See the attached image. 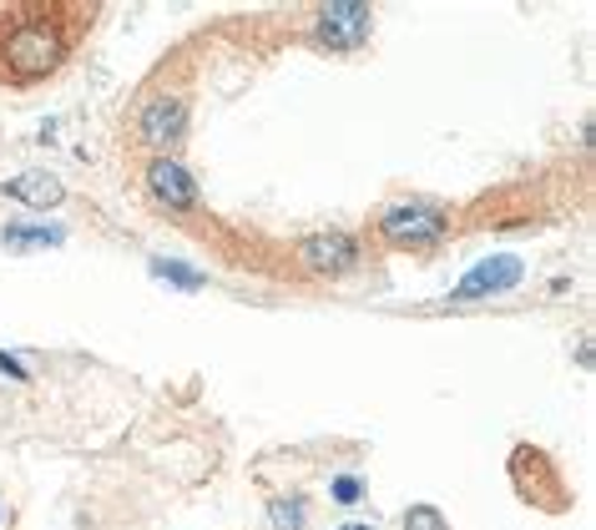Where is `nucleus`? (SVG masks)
Listing matches in <instances>:
<instances>
[{"mask_svg": "<svg viewBox=\"0 0 596 530\" xmlns=\"http://www.w3.org/2000/svg\"><path fill=\"white\" fill-rule=\"evenodd\" d=\"M329 496H334V506H359V500H365V480H359V476H339L329 486Z\"/></svg>", "mask_w": 596, "mask_h": 530, "instance_id": "obj_13", "label": "nucleus"}, {"mask_svg": "<svg viewBox=\"0 0 596 530\" xmlns=\"http://www.w3.org/2000/svg\"><path fill=\"white\" fill-rule=\"evenodd\" d=\"M147 192H152V202L182 212L198 202V177L177 162V157H152V162H147Z\"/></svg>", "mask_w": 596, "mask_h": 530, "instance_id": "obj_7", "label": "nucleus"}, {"mask_svg": "<svg viewBox=\"0 0 596 530\" xmlns=\"http://www.w3.org/2000/svg\"><path fill=\"white\" fill-rule=\"evenodd\" d=\"M520 278H526V263H520L516 253L480 258V263H475L470 273H465L460 283L450 288V299H455V303H480V299H496V293H510V288H520Z\"/></svg>", "mask_w": 596, "mask_h": 530, "instance_id": "obj_3", "label": "nucleus"}, {"mask_svg": "<svg viewBox=\"0 0 596 530\" xmlns=\"http://www.w3.org/2000/svg\"><path fill=\"white\" fill-rule=\"evenodd\" d=\"M339 530H375V526H365V520H349V526H339Z\"/></svg>", "mask_w": 596, "mask_h": 530, "instance_id": "obj_15", "label": "nucleus"}, {"mask_svg": "<svg viewBox=\"0 0 596 530\" xmlns=\"http://www.w3.org/2000/svg\"><path fill=\"white\" fill-rule=\"evenodd\" d=\"M61 243H67V228H61V222L16 218L0 228V248H6V253H41V248H61Z\"/></svg>", "mask_w": 596, "mask_h": 530, "instance_id": "obj_9", "label": "nucleus"}, {"mask_svg": "<svg viewBox=\"0 0 596 530\" xmlns=\"http://www.w3.org/2000/svg\"><path fill=\"white\" fill-rule=\"evenodd\" d=\"M61 56H67V41H61V31H56V26H46V21L16 26L11 41H6V67H11L21 81L51 77V71L61 67Z\"/></svg>", "mask_w": 596, "mask_h": 530, "instance_id": "obj_1", "label": "nucleus"}, {"mask_svg": "<svg viewBox=\"0 0 596 530\" xmlns=\"http://www.w3.org/2000/svg\"><path fill=\"white\" fill-rule=\"evenodd\" d=\"M152 278L182 288V293H202V288H208V273H198V268L182 263V258H152Z\"/></svg>", "mask_w": 596, "mask_h": 530, "instance_id": "obj_10", "label": "nucleus"}, {"mask_svg": "<svg viewBox=\"0 0 596 530\" xmlns=\"http://www.w3.org/2000/svg\"><path fill=\"white\" fill-rule=\"evenodd\" d=\"M369 26H375V11L359 6V0H339V6H324L314 16V41L329 46V51H354V46L369 41Z\"/></svg>", "mask_w": 596, "mask_h": 530, "instance_id": "obj_4", "label": "nucleus"}, {"mask_svg": "<svg viewBox=\"0 0 596 530\" xmlns=\"http://www.w3.org/2000/svg\"><path fill=\"white\" fill-rule=\"evenodd\" d=\"M298 258L309 273H324V278H339V273H354L359 268V238L354 232H309L304 243H298Z\"/></svg>", "mask_w": 596, "mask_h": 530, "instance_id": "obj_5", "label": "nucleus"}, {"mask_svg": "<svg viewBox=\"0 0 596 530\" xmlns=\"http://www.w3.org/2000/svg\"><path fill=\"white\" fill-rule=\"evenodd\" d=\"M0 374H6V379H31L21 359H16V353H6V349H0Z\"/></svg>", "mask_w": 596, "mask_h": 530, "instance_id": "obj_14", "label": "nucleus"}, {"mask_svg": "<svg viewBox=\"0 0 596 530\" xmlns=\"http://www.w3.org/2000/svg\"><path fill=\"white\" fill-rule=\"evenodd\" d=\"M268 516H274V530H304V500H298V496L274 500V506H268Z\"/></svg>", "mask_w": 596, "mask_h": 530, "instance_id": "obj_11", "label": "nucleus"}, {"mask_svg": "<svg viewBox=\"0 0 596 530\" xmlns=\"http://www.w3.org/2000/svg\"><path fill=\"white\" fill-rule=\"evenodd\" d=\"M379 238H385L389 248H435L445 238V208L430 198L395 202V208H385V218H379Z\"/></svg>", "mask_w": 596, "mask_h": 530, "instance_id": "obj_2", "label": "nucleus"}, {"mask_svg": "<svg viewBox=\"0 0 596 530\" xmlns=\"http://www.w3.org/2000/svg\"><path fill=\"white\" fill-rule=\"evenodd\" d=\"M137 132H142V142L152 147L157 157H167L182 137H188V107L177 97H152L137 111Z\"/></svg>", "mask_w": 596, "mask_h": 530, "instance_id": "obj_6", "label": "nucleus"}, {"mask_svg": "<svg viewBox=\"0 0 596 530\" xmlns=\"http://www.w3.org/2000/svg\"><path fill=\"white\" fill-rule=\"evenodd\" d=\"M405 530H450V526H445V516L435 506H409L405 510Z\"/></svg>", "mask_w": 596, "mask_h": 530, "instance_id": "obj_12", "label": "nucleus"}, {"mask_svg": "<svg viewBox=\"0 0 596 530\" xmlns=\"http://www.w3.org/2000/svg\"><path fill=\"white\" fill-rule=\"evenodd\" d=\"M0 192H6V198H16V202H26V208H56V202L67 198V182H61V177L56 172H41V167H36V172H16L11 182H0Z\"/></svg>", "mask_w": 596, "mask_h": 530, "instance_id": "obj_8", "label": "nucleus"}]
</instances>
